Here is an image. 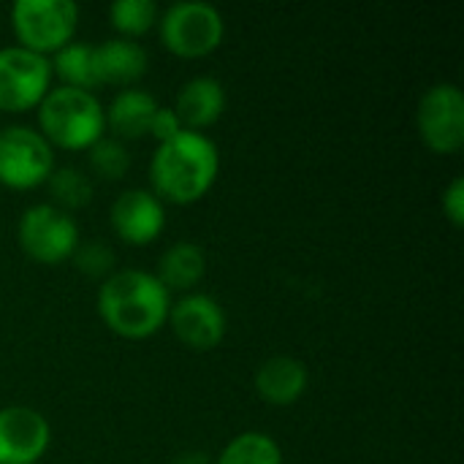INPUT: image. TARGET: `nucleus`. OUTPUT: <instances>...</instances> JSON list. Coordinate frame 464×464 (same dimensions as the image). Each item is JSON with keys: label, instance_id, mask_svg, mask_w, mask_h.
Returning <instances> with one entry per match:
<instances>
[{"label": "nucleus", "instance_id": "nucleus-1", "mask_svg": "<svg viewBox=\"0 0 464 464\" xmlns=\"http://www.w3.org/2000/svg\"><path fill=\"white\" fill-rule=\"evenodd\" d=\"M171 310V294L147 269H117L98 288V315L122 340L158 334Z\"/></svg>", "mask_w": 464, "mask_h": 464}, {"label": "nucleus", "instance_id": "nucleus-2", "mask_svg": "<svg viewBox=\"0 0 464 464\" xmlns=\"http://www.w3.org/2000/svg\"><path fill=\"white\" fill-rule=\"evenodd\" d=\"M220 171V152L215 141L196 130H182L171 141L158 144L150 160L152 193L160 201L188 207L201 201Z\"/></svg>", "mask_w": 464, "mask_h": 464}, {"label": "nucleus", "instance_id": "nucleus-3", "mask_svg": "<svg viewBox=\"0 0 464 464\" xmlns=\"http://www.w3.org/2000/svg\"><path fill=\"white\" fill-rule=\"evenodd\" d=\"M106 130V114L95 92L52 87L38 103V133L54 150H90Z\"/></svg>", "mask_w": 464, "mask_h": 464}, {"label": "nucleus", "instance_id": "nucleus-4", "mask_svg": "<svg viewBox=\"0 0 464 464\" xmlns=\"http://www.w3.org/2000/svg\"><path fill=\"white\" fill-rule=\"evenodd\" d=\"M79 5L71 0H16L11 5V27L16 46L49 57L73 41Z\"/></svg>", "mask_w": 464, "mask_h": 464}, {"label": "nucleus", "instance_id": "nucleus-5", "mask_svg": "<svg viewBox=\"0 0 464 464\" xmlns=\"http://www.w3.org/2000/svg\"><path fill=\"white\" fill-rule=\"evenodd\" d=\"M160 41L163 46L185 60H198L212 54L226 35V19L212 3L182 0L160 14Z\"/></svg>", "mask_w": 464, "mask_h": 464}, {"label": "nucleus", "instance_id": "nucleus-6", "mask_svg": "<svg viewBox=\"0 0 464 464\" xmlns=\"http://www.w3.org/2000/svg\"><path fill=\"white\" fill-rule=\"evenodd\" d=\"M16 239L30 261L44 266H57L68 261L79 247V226L73 215L52 204H35L22 212L16 226Z\"/></svg>", "mask_w": 464, "mask_h": 464}, {"label": "nucleus", "instance_id": "nucleus-7", "mask_svg": "<svg viewBox=\"0 0 464 464\" xmlns=\"http://www.w3.org/2000/svg\"><path fill=\"white\" fill-rule=\"evenodd\" d=\"M52 171L54 152L35 128L8 125L0 130V185L11 190H30L46 185Z\"/></svg>", "mask_w": 464, "mask_h": 464}, {"label": "nucleus", "instance_id": "nucleus-8", "mask_svg": "<svg viewBox=\"0 0 464 464\" xmlns=\"http://www.w3.org/2000/svg\"><path fill=\"white\" fill-rule=\"evenodd\" d=\"M421 141L435 155H457L464 144V95L454 82L432 84L416 109Z\"/></svg>", "mask_w": 464, "mask_h": 464}, {"label": "nucleus", "instance_id": "nucleus-9", "mask_svg": "<svg viewBox=\"0 0 464 464\" xmlns=\"http://www.w3.org/2000/svg\"><path fill=\"white\" fill-rule=\"evenodd\" d=\"M52 90L49 57L33 54L22 46L0 49V111L22 114L38 109Z\"/></svg>", "mask_w": 464, "mask_h": 464}, {"label": "nucleus", "instance_id": "nucleus-10", "mask_svg": "<svg viewBox=\"0 0 464 464\" xmlns=\"http://www.w3.org/2000/svg\"><path fill=\"white\" fill-rule=\"evenodd\" d=\"M166 324L185 348L198 353L215 351L226 337V313L209 294H185L171 302Z\"/></svg>", "mask_w": 464, "mask_h": 464}, {"label": "nucleus", "instance_id": "nucleus-11", "mask_svg": "<svg viewBox=\"0 0 464 464\" xmlns=\"http://www.w3.org/2000/svg\"><path fill=\"white\" fill-rule=\"evenodd\" d=\"M52 443L44 413L27 405L0 408V464H38Z\"/></svg>", "mask_w": 464, "mask_h": 464}, {"label": "nucleus", "instance_id": "nucleus-12", "mask_svg": "<svg viewBox=\"0 0 464 464\" xmlns=\"http://www.w3.org/2000/svg\"><path fill=\"white\" fill-rule=\"evenodd\" d=\"M109 223H111V231L125 245L144 247V245L155 242L163 234L166 209H163V201L152 190L130 188V190H122L111 201Z\"/></svg>", "mask_w": 464, "mask_h": 464}, {"label": "nucleus", "instance_id": "nucleus-13", "mask_svg": "<svg viewBox=\"0 0 464 464\" xmlns=\"http://www.w3.org/2000/svg\"><path fill=\"white\" fill-rule=\"evenodd\" d=\"M150 71V54L139 41L130 38H106L92 46V73L95 84L130 87Z\"/></svg>", "mask_w": 464, "mask_h": 464}, {"label": "nucleus", "instance_id": "nucleus-14", "mask_svg": "<svg viewBox=\"0 0 464 464\" xmlns=\"http://www.w3.org/2000/svg\"><path fill=\"white\" fill-rule=\"evenodd\" d=\"M185 130L201 133L204 128L215 125L226 111V90L215 76H193L177 92L171 106Z\"/></svg>", "mask_w": 464, "mask_h": 464}, {"label": "nucleus", "instance_id": "nucleus-15", "mask_svg": "<svg viewBox=\"0 0 464 464\" xmlns=\"http://www.w3.org/2000/svg\"><path fill=\"white\" fill-rule=\"evenodd\" d=\"M310 372L294 356H272L256 370V392L266 405L288 408L299 402L307 392Z\"/></svg>", "mask_w": 464, "mask_h": 464}, {"label": "nucleus", "instance_id": "nucleus-16", "mask_svg": "<svg viewBox=\"0 0 464 464\" xmlns=\"http://www.w3.org/2000/svg\"><path fill=\"white\" fill-rule=\"evenodd\" d=\"M158 111V101L139 87H125L120 90L109 109H103L106 114V128L114 133V139L125 141V139H141L150 136V125L152 117Z\"/></svg>", "mask_w": 464, "mask_h": 464}, {"label": "nucleus", "instance_id": "nucleus-17", "mask_svg": "<svg viewBox=\"0 0 464 464\" xmlns=\"http://www.w3.org/2000/svg\"><path fill=\"white\" fill-rule=\"evenodd\" d=\"M152 275L160 280V285L169 294L171 291L190 294L207 275V253L196 242H188V239L174 242L171 247H166V253L160 256L158 269Z\"/></svg>", "mask_w": 464, "mask_h": 464}, {"label": "nucleus", "instance_id": "nucleus-18", "mask_svg": "<svg viewBox=\"0 0 464 464\" xmlns=\"http://www.w3.org/2000/svg\"><path fill=\"white\" fill-rule=\"evenodd\" d=\"M52 73L60 79V87H76V90H90L95 87V73H92V46L82 41H71L60 52L52 54L49 60Z\"/></svg>", "mask_w": 464, "mask_h": 464}, {"label": "nucleus", "instance_id": "nucleus-19", "mask_svg": "<svg viewBox=\"0 0 464 464\" xmlns=\"http://www.w3.org/2000/svg\"><path fill=\"white\" fill-rule=\"evenodd\" d=\"M215 464H283V451L266 432H242L223 446Z\"/></svg>", "mask_w": 464, "mask_h": 464}, {"label": "nucleus", "instance_id": "nucleus-20", "mask_svg": "<svg viewBox=\"0 0 464 464\" xmlns=\"http://www.w3.org/2000/svg\"><path fill=\"white\" fill-rule=\"evenodd\" d=\"M46 188H49V196H52V207L63 209V212H76L82 207L90 204L92 198V179L90 174H84L82 169H73V166H63V169H54L46 179Z\"/></svg>", "mask_w": 464, "mask_h": 464}, {"label": "nucleus", "instance_id": "nucleus-21", "mask_svg": "<svg viewBox=\"0 0 464 464\" xmlns=\"http://www.w3.org/2000/svg\"><path fill=\"white\" fill-rule=\"evenodd\" d=\"M109 22L120 38L136 41L158 24V5L152 0H114L109 5Z\"/></svg>", "mask_w": 464, "mask_h": 464}, {"label": "nucleus", "instance_id": "nucleus-22", "mask_svg": "<svg viewBox=\"0 0 464 464\" xmlns=\"http://www.w3.org/2000/svg\"><path fill=\"white\" fill-rule=\"evenodd\" d=\"M87 163H90V169H92L95 177H101L106 182H114V179H122L128 174V169H130V152H128L125 141L101 136L87 150Z\"/></svg>", "mask_w": 464, "mask_h": 464}, {"label": "nucleus", "instance_id": "nucleus-23", "mask_svg": "<svg viewBox=\"0 0 464 464\" xmlns=\"http://www.w3.org/2000/svg\"><path fill=\"white\" fill-rule=\"evenodd\" d=\"M73 264L82 275L92 277V280H106L111 272H114V253L103 245V242H87L73 250Z\"/></svg>", "mask_w": 464, "mask_h": 464}, {"label": "nucleus", "instance_id": "nucleus-24", "mask_svg": "<svg viewBox=\"0 0 464 464\" xmlns=\"http://www.w3.org/2000/svg\"><path fill=\"white\" fill-rule=\"evenodd\" d=\"M182 130L185 128H182V122L177 117V111L171 106H158V111L152 117V125H150V136L158 144H163V141H171L174 136H179Z\"/></svg>", "mask_w": 464, "mask_h": 464}, {"label": "nucleus", "instance_id": "nucleus-25", "mask_svg": "<svg viewBox=\"0 0 464 464\" xmlns=\"http://www.w3.org/2000/svg\"><path fill=\"white\" fill-rule=\"evenodd\" d=\"M443 212L454 228H462L464 223V179L454 177L449 188L443 190Z\"/></svg>", "mask_w": 464, "mask_h": 464}, {"label": "nucleus", "instance_id": "nucleus-26", "mask_svg": "<svg viewBox=\"0 0 464 464\" xmlns=\"http://www.w3.org/2000/svg\"><path fill=\"white\" fill-rule=\"evenodd\" d=\"M174 464H215L209 459V454H204V451H185V454H179Z\"/></svg>", "mask_w": 464, "mask_h": 464}]
</instances>
